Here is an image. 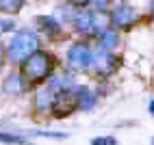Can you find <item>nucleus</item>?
Returning <instances> with one entry per match:
<instances>
[{
    "label": "nucleus",
    "mask_w": 154,
    "mask_h": 145,
    "mask_svg": "<svg viewBox=\"0 0 154 145\" xmlns=\"http://www.w3.org/2000/svg\"><path fill=\"white\" fill-rule=\"evenodd\" d=\"M54 67V59L48 52H30L24 61H22V74L33 80V82H42L50 76V71Z\"/></svg>",
    "instance_id": "f257e3e1"
},
{
    "label": "nucleus",
    "mask_w": 154,
    "mask_h": 145,
    "mask_svg": "<svg viewBox=\"0 0 154 145\" xmlns=\"http://www.w3.org/2000/svg\"><path fill=\"white\" fill-rule=\"evenodd\" d=\"M37 50V35L33 33V30H17L11 46H9V61L11 63H22V61Z\"/></svg>",
    "instance_id": "f03ea898"
},
{
    "label": "nucleus",
    "mask_w": 154,
    "mask_h": 145,
    "mask_svg": "<svg viewBox=\"0 0 154 145\" xmlns=\"http://www.w3.org/2000/svg\"><path fill=\"white\" fill-rule=\"evenodd\" d=\"M74 108H78V104H76V93H72L69 89H59L57 93H54V102H52V115L54 117H59V119H63V117H67Z\"/></svg>",
    "instance_id": "7ed1b4c3"
},
{
    "label": "nucleus",
    "mask_w": 154,
    "mask_h": 145,
    "mask_svg": "<svg viewBox=\"0 0 154 145\" xmlns=\"http://www.w3.org/2000/svg\"><path fill=\"white\" fill-rule=\"evenodd\" d=\"M67 63H69L72 69L83 71V69L94 65V52H91L85 44H74L67 52Z\"/></svg>",
    "instance_id": "20e7f679"
},
{
    "label": "nucleus",
    "mask_w": 154,
    "mask_h": 145,
    "mask_svg": "<svg viewBox=\"0 0 154 145\" xmlns=\"http://www.w3.org/2000/svg\"><path fill=\"white\" fill-rule=\"evenodd\" d=\"M111 20H113V24H115V26H130L137 20V13H135V9H132V7L122 5V7H117L115 11H113Z\"/></svg>",
    "instance_id": "39448f33"
},
{
    "label": "nucleus",
    "mask_w": 154,
    "mask_h": 145,
    "mask_svg": "<svg viewBox=\"0 0 154 145\" xmlns=\"http://www.w3.org/2000/svg\"><path fill=\"white\" fill-rule=\"evenodd\" d=\"M54 89L52 87H48V89H39L35 93V108L37 113H46L52 108V102H54Z\"/></svg>",
    "instance_id": "423d86ee"
},
{
    "label": "nucleus",
    "mask_w": 154,
    "mask_h": 145,
    "mask_svg": "<svg viewBox=\"0 0 154 145\" xmlns=\"http://www.w3.org/2000/svg\"><path fill=\"white\" fill-rule=\"evenodd\" d=\"M2 91L7 93V95H22V93L26 91V82H24V78L20 74H11L5 80Z\"/></svg>",
    "instance_id": "0eeeda50"
},
{
    "label": "nucleus",
    "mask_w": 154,
    "mask_h": 145,
    "mask_svg": "<svg viewBox=\"0 0 154 145\" xmlns=\"http://www.w3.org/2000/svg\"><path fill=\"white\" fill-rule=\"evenodd\" d=\"M94 65L98 67L100 74H111L113 69L117 67V59H113L111 54H94Z\"/></svg>",
    "instance_id": "6e6552de"
},
{
    "label": "nucleus",
    "mask_w": 154,
    "mask_h": 145,
    "mask_svg": "<svg viewBox=\"0 0 154 145\" xmlns=\"http://www.w3.org/2000/svg\"><path fill=\"white\" fill-rule=\"evenodd\" d=\"M76 104H78V108H83V110H91L96 106V95L89 89H78L76 91Z\"/></svg>",
    "instance_id": "1a4fd4ad"
},
{
    "label": "nucleus",
    "mask_w": 154,
    "mask_h": 145,
    "mask_svg": "<svg viewBox=\"0 0 154 145\" xmlns=\"http://www.w3.org/2000/svg\"><path fill=\"white\" fill-rule=\"evenodd\" d=\"M37 26L44 30V33L48 35V37H57L59 33H61V26H59V22L54 17H37Z\"/></svg>",
    "instance_id": "9d476101"
},
{
    "label": "nucleus",
    "mask_w": 154,
    "mask_h": 145,
    "mask_svg": "<svg viewBox=\"0 0 154 145\" xmlns=\"http://www.w3.org/2000/svg\"><path fill=\"white\" fill-rule=\"evenodd\" d=\"M76 28L85 35H91L96 30V22H94V13H80L76 15Z\"/></svg>",
    "instance_id": "9b49d317"
},
{
    "label": "nucleus",
    "mask_w": 154,
    "mask_h": 145,
    "mask_svg": "<svg viewBox=\"0 0 154 145\" xmlns=\"http://www.w3.org/2000/svg\"><path fill=\"white\" fill-rule=\"evenodd\" d=\"M24 0H0V11L5 13H17L22 9Z\"/></svg>",
    "instance_id": "f8f14e48"
},
{
    "label": "nucleus",
    "mask_w": 154,
    "mask_h": 145,
    "mask_svg": "<svg viewBox=\"0 0 154 145\" xmlns=\"http://www.w3.org/2000/svg\"><path fill=\"white\" fill-rule=\"evenodd\" d=\"M117 46V33H113V30H102V48H106V50H111V48H115Z\"/></svg>",
    "instance_id": "ddd939ff"
},
{
    "label": "nucleus",
    "mask_w": 154,
    "mask_h": 145,
    "mask_svg": "<svg viewBox=\"0 0 154 145\" xmlns=\"http://www.w3.org/2000/svg\"><path fill=\"white\" fill-rule=\"evenodd\" d=\"M0 141H2V143H24L20 137H15V134H7V132H0Z\"/></svg>",
    "instance_id": "4468645a"
},
{
    "label": "nucleus",
    "mask_w": 154,
    "mask_h": 145,
    "mask_svg": "<svg viewBox=\"0 0 154 145\" xmlns=\"http://www.w3.org/2000/svg\"><path fill=\"white\" fill-rule=\"evenodd\" d=\"M111 145V143H115V139L113 137H100V139H94V145Z\"/></svg>",
    "instance_id": "2eb2a0df"
},
{
    "label": "nucleus",
    "mask_w": 154,
    "mask_h": 145,
    "mask_svg": "<svg viewBox=\"0 0 154 145\" xmlns=\"http://www.w3.org/2000/svg\"><path fill=\"white\" fill-rule=\"evenodd\" d=\"M11 28H13V22H11V20H2V22H0V35L7 33V30H11Z\"/></svg>",
    "instance_id": "dca6fc26"
},
{
    "label": "nucleus",
    "mask_w": 154,
    "mask_h": 145,
    "mask_svg": "<svg viewBox=\"0 0 154 145\" xmlns=\"http://www.w3.org/2000/svg\"><path fill=\"white\" fill-rule=\"evenodd\" d=\"M37 134H39V137H48V139L50 137H52V139H63L65 137V134H61V132H37Z\"/></svg>",
    "instance_id": "f3484780"
},
{
    "label": "nucleus",
    "mask_w": 154,
    "mask_h": 145,
    "mask_svg": "<svg viewBox=\"0 0 154 145\" xmlns=\"http://www.w3.org/2000/svg\"><path fill=\"white\" fill-rule=\"evenodd\" d=\"M109 0H89V5H94L96 9H104Z\"/></svg>",
    "instance_id": "a211bd4d"
},
{
    "label": "nucleus",
    "mask_w": 154,
    "mask_h": 145,
    "mask_svg": "<svg viewBox=\"0 0 154 145\" xmlns=\"http://www.w3.org/2000/svg\"><path fill=\"white\" fill-rule=\"evenodd\" d=\"M67 2H69V5H74V7H85L89 0H67Z\"/></svg>",
    "instance_id": "6ab92c4d"
},
{
    "label": "nucleus",
    "mask_w": 154,
    "mask_h": 145,
    "mask_svg": "<svg viewBox=\"0 0 154 145\" xmlns=\"http://www.w3.org/2000/svg\"><path fill=\"white\" fill-rule=\"evenodd\" d=\"M0 67H2V48H0Z\"/></svg>",
    "instance_id": "aec40b11"
},
{
    "label": "nucleus",
    "mask_w": 154,
    "mask_h": 145,
    "mask_svg": "<svg viewBox=\"0 0 154 145\" xmlns=\"http://www.w3.org/2000/svg\"><path fill=\"white\" fill-rule=\"evenodd\" d=\"M150 113H152V115H154V102H152V104H150Z\"/></svg>",
    "instance_id": "412c9836"
},
{
    "label": "nucleus",
    "mask_w": 154,
    "mask_h": 145,
    "mask_svg": "<svg viewBox=\"0 0 154 145\" xmlns=\"http://www.w3.org/2000/svg\"><path fill=\"white\" fill-rule=\"evenodd\" d=\"M152 13H154V2H152Z\"/></svg>",
    "instance_id": "4be33fe9"
}]
</instances>
